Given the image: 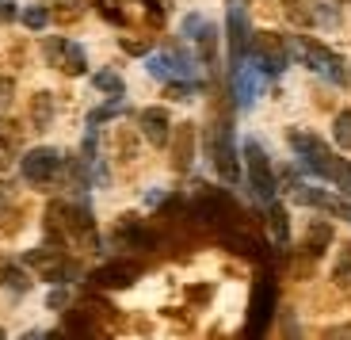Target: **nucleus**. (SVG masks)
Wrapping results in <instances>:
<instances>
[{
    "label": "nucleus",
    "mask_w": 351,
    "mask_h": 340,
    "mask_svg": "<svg viewBox=\"0 0 351 340\" xmlns=\"http://www.w3.org/2000/svg\"><path fill=\"white\" fill-rule=\"evenodd\" d=\"M290 146H294V153H298V157L306 161V168H313L317 176L332 180L336 188H340V192H348V195H351V165L336 157V153H332V149H328L321 138L294 131V134H290Z\"/></svg>",
    "instance_id": "f257e3e1"
},
{
    "label": "nucleus",
    "mask_w": 351,
    "mask_h": 340,
    "mask_svg": "<svg viewBox=\"0 0 351 340\" xmlns=\"http://www.w3.org/2000/svg\"><path fill=\"white\" fill-rule=\"evenodd\" d=\"M206 149H210V161H214L221 180H229V183L237 180V153H233V134H229L226 122H210Z\"/></svg>",
    "instance_id": "f03ea898"
},
{
    "label": "nucleus",
    "mask_w": 351,
    "mask_h": 340,
    "mask_svg": "<svg viewBox=\"0 0 351 340\" xmlns=\"http://www.w3.org/2000/svg\"><path fill=\"white\" fill-rule=\"evenodd\" d=\"M245 161H248V183H252L256 199L271 203L275 199V176H271V165H267V153H263L256 141L245 146Z\"/></svg>",
    "instance_id": "7ed1b4c3"
},
{
    "label": "nucleus",
    "mask_w": 351,
    "mask_h": 340,
    "mask_svg": "<svg viewBox=\"0 0 351 340\" xmlns=\"http://www.w3.org/2000/svg\"><path fill=\"white\" fill-rule=\"evenodd\" d=\"M252 50H256V61L263 65V73H282L287 69V43L271 31H260L252 35Z\"/></svg>",
    "instance_id": "20e7f679"
},
{
    "label": "nucleus",
    "mask_w": 351,
    "mask_h": 340,
    "mask_svg": "<svg viewBox=\"0 0 351 340\" xmlns=\"http://www.w3.org/2000/svg\"><path fill=\"white\" fill-rule=\"evenodd\" d=\"M62 172V153L58 149H31L23 157V176L31 183H50Z\"/></svg>",
    "instance_id": "39448f33"
},
{
    "label": "nucleus",
    "mask_w": 351,
    "mask_h": 340,
    "mask_svg": "<svg viewBox=\"0 0 351 340\" xmlns=\"http://www.w3.org/2000/svg\"><path fill=\"white\" fill-rule=\"evenodd\" d=\"M46 58H50L53 69L69 73V77H80V73L88 69V65H84V50H80L77 43H65V38H50V43H46Z\"/></svg>",
    "instance_id": "423d86ee"
},
{
    "label": "nucleus",
    "mask_w": 351,
    "mask_h": 340,
    "mask_svg": "<svg viewBox=\"0 0 351 340\" xmlns=\"http://www.w3.org/2000/svg\"><path fill=\"white\" fill-rule=\"evenodd\" d=\"M271 314H275V283H271V280H260L256 298H252V321H248V337H260V332L267 329V321H271Z\"/></svg>",
    "instance_id": "0eeeda50"
},
{
    "label": "nucleus",
    "mask_w": 351,
    "mask_h": 340,
    "mask_svg": "<svg viewBox=\"0 0 351 340\" xmlns=\"http://www.w3.org/2000/svg\"><path fill=\"white\" fill-rule=\"evenodd\" d=\"M302 58H306L317 73H325L328 80H336V84L343 80V61L336 58L332 50H325L321 43H302Z\"/></svg>",
    "instance_id": "6e6552de"
},
{
    "label": "nucleus",
    "mask_w": 351,
    "mask_h": 340,
    "mask_svg": "<svg viewBox=\"0 0 351 340\" xmlns=\"http://www.w3.org/2000/svg\"><path fill=\"white\" fill-rule=\"evenodd\" d=\"M248 19H245V12L241 8H233L229 12V54H233V65H241V58H245V50H248Z\"/></svg>",
    "instance_id": "1a4fd4ad"
},
{
    "label": "nucleus",
    "mask_w": 351,
    "mask_h": 340,
    "mask_svg": "<svg viewBox=\"0 0 351 340\" xmlns=\"http://www.w3.org/2000/svg\"><path fill=\"white\" fill-rule=\"evenodd\" d=\"M138 122H141V134H145L149 146H165L168 141V115L160 111V107H145Z\"/></svg>",
    "instance_id": "9d476101"
},
{
    "label": "nucleus",
    "mask_w": 351,
    "mask_h": 340,
    "mask_svg": "<svg viewBox=\"0 0 351 340\" xmlns=\"http://www.w3.org/2000/svg\"><path fill=\"white\" fill-rule=\"evenodd\" d=\"M134 275H138V264L114 260V264H107V268H99L96 275H92V283H99V287H126V283H134Z\"/></svg>",
    "instance_id": "9b49d317"
},
{
    "label": "nucleus",
    "mask_w": 351,
    "mask_h": 340,
    "mask_svg": "<svg viewBox=\"0 0 351 340\" xmlns=\"http://www.w3.org/2000/svg\"><path fill=\"white\" fill-rule=\"evenodd\" d=\"M184 35H191L195 43H199L202 58L214 61V38H218V35H214V27L206 23V19H202V16H187L184 19Z\"/></svg>",
    "instance_id": "f8f14e48"
},
{
    "label": "nucleus",
    "mask_w": 351,
    "mask_h": 340,
    "mask_svg": "<svg viewBox=\"0 0 351 340\" xmlns=\"http://www.w3.org/2000/svg\"><path fill=\"white\" fill-rule=\"evenodd\" d=\"M298 203H309V207H325V210H332V214H340V218H348V222H351V203L332 199V195H325V192H313V188H298Z\"/></svg>",
    "instance_id": "ddd939ff"
},
{
    "label": "nucleus",
    "mask_w": 351,
    "mask_h": 340,
    "mask_svg": "<svg viewBox=\"0 0 351 340\" xmlns=\"http://www.w3.org/2000/svg\"><path fill=\"white\" fill-rule=\"evenodd\" d=\"M27 264H31V268H38L43 275H50V280H62V271H65L62 253H46V249H38V253H27Z\"/></svg>",
    "instance_id": "4468645a"
},
{
    "label": "nucleus",
    "mask_w": 351,
    "mask_h": 340,
    "mask_svg": "<svg viewBox=\"0 0 351 340\" xmlns=\"http://www.w3.org/2000/svg\"><path fill=\"white\" fill-rule=\"evenodd\" d=\"M191 153H195V126H184V131L176 134L172 165H176V168H187V165H191Z\"/></svg>",
    "instance_id": "2eb2a0df"
},
{
    "label": "nucleus",
    "mask_w": 351,
    "mask_h": 340,
    "mask_svg": "<svg viewBox=\"0 0 351 340\" xmlns=\"http://www.w3.org/2000/svg\"><path fill=\"white\" fill-rule=\"evenodd\" d=\"M50 119H53V96L50 92H38V96L31 100V122H35L38 131H46Z\"/></svg>",
    "instance_id": "dca6fc26"
},
{
    "label": "nucleus",
    "mask_w": 351,
    "mask_h": 340,
    "mask_svg": "<svg viewBox=\"0 0 351 340\" xmlns=\"http://www.w3.org/2000/svg\"><path fill=\"white\" fill-rule=\"evenodd\" d=\"M328 241H332V226H328V222H313V226H309V237H306V253L317 256Z\"/></svg>",
    "instance_id": "f3484780"
},
{
    "label": "nucleus",
    "mask_w": 351,
    "mask_h": 340,
    "mask_svg": "<svg viewBox=\"0 0 351 340\" xmlns=\"http://www.w3.org/2000/svg\"><path fill=\"white\" fill-rule=\"evenodd\" d=\"M19 146V131H16V122H4L0 126V172L8 168V157H12V149Z\"/></svg>",
    "instance_id": "a211bd4d"
},
{
    "label": "nucleus",
    "mask_w": 351,
    "mask_h": 340,
    "mask_svg": "<svg viewBox=\"0 0 351 340\" xmlns=\"http://www.w3.org/2000/svg\"><path fill=\"white\" fill-rule=\"evenodd\" d=\"M0 283H4V287H12V291H27V287H31L23 271H19V268H12V264L4 260V256H0Z\"/></svg>",
    "instance_id": "6ab92c4d"
},
{
    "label": "nucleus",
    "mask_w": 351,
    "mask_h": 340,
    "mask_svg": "<svg viewBox=\"0 0 351 340\" xmlns=\"http://www.w3.org/2000/svg\"><path fill=\"white\" fill-rule=\"evenodd\" d=\"M256 92H260V80H256L248 69H237V100L241 104H252Z\"/></svg>",
    "instance_id": "aec40b11"
},
{
    "label": "nucleus",
    "mask_w": 351,
    "mask_h": 340,
    "mask_svg": "<svg viewBox=\"0 0 351 340\" xmlns=\"http://www.w3.org/2000/svg\"><path fill=\"white\" fill-rule=\"evenodd\" d=\"M92 84H96L99 92H107V96H123V77H119V73H111V69L96 73V77H92Z\"/></svg>",
    "instance_id": "412c9836"
},
{
    "label": "nucleus",
    "mask_w": 351,
    "mask_h": 340,
    "mask_svg": "<svg viewBox=\"0 0 351 340\" xmlns=\"http://www.w3.org/2000/svg\"><path fill=\"white\" fill-rule=\"evenodd\" d=\"M332 131H336V146H340V149H351V111H340V115H336Z\"/></svg>",
    "instance_id": "4be33fe9"
},
{
    "label": "nucleus",
    "mask_w": 351,
    "mask_h": 340,
    "mask_svg": "<svg viewBox=\"0 0 351 340\" xmlns=\"http://www.w3.org/2000/svg\"><path fill=\"white\" fill-rule=\"evenodd\" d=\"M271 234H275V241H287V234H290V222H287V210L282 207H271Z\"/></svg>",
    "instance_id": "5701e85b"
},
{
    "label": "nucleus",
    "mask_w": 351,
    "mask_h": 340,
    "mask_svg": "<svg viewBox=\"0 0 351 340\" xmlns=\"http://www.w3.org/2000/svg\"><path fill=\"white\" fill-rule=\"evenodd\" d=\"M46 19H50V12H46V4H31V8L23 12V23L31 27V31H38V27H46Z\"/></svg>",
    "instance_id": "b1692460"
},
{
    "label": "nucleus",
    "mask_w": 351,
    "mask_h": 340,
    "mask_svg": "<svg viewBox=\"0 0 351 340\" xmlns=\"http://www.w3.org/2000/svg\"><path fill=\"white\" fill-rule=\"evenodd\" d=\"M332 275H336V280H348V275H351V241L340 249V260H336Z\"/></svg>",
    "instance_id": "393cba45"
},
{
    "label": "nucleus",
    "mask_w": 351,
    "mask_h": 340,
    "mask_svg": "<svg viewBox=\"0 0 351 340\" xmlns=\"http://www.w3.org/2000/svg\"><path fill=\"white\" fill-rule=\"evenodd\" d=\"M191 92H195V84H168V88H165L168 100H187Z\"/></svg>",
    "instance_id": "a878e982"
},
{
    "label": "nucleus",
    "mask_w": 351,
    "mask_h": 340,
    "mask_svg": "<svg viewBox=\"0 0 351 340\" xmlns=\"http://www.w3.org/2000/svg\"><path fill=\"white\" fill-rule=\"evenodd\" d=\"M8 100H12V80H8V77H0V111L8 107Z\"/></svg>",
    "instance_id": "bb28decb"
},
{
    "label": "nucleus",
    "mask_w": 351,
    "mask_h": 340,
    "mask_svg": "<svg viewBox=\"0 0 351 340\" xmlns=\"http://www.w3.org/2000/svg\"><path fill=\"white\" fill-rule=\"evenodd\" d=\"M12 16H16V4L12 0H0V23H8Z\"/></svg>",
    "instance_id": "cd10ccee"
},
{
    "label": "nucleus",
    "mask_w": 351,
    "mask_h": 340,
    "mask_svg": "<svg viewBox=\"0 0 351 340\" xmlns=\"http://www.w3.org/2000/svg\"><path fill=\"white\" fill-rule=\"evenodd\" d=\"M8 203H12V188H4V183H0V214L8 210Z\"/></svg>",
    "instance_id": "c85d7f7f"
},
{
    "label": "nucleus",
    "mask_w": 351,
    "mask_h": 340,
    "mask_svg": "<svg viewBox=\"0 0 351 340\" xmlns=\"http://www.w3.org/2000/svg\"><path fill=\"white\" fill-rule=\"evenodd\" d=\"M126 50H130V54H145V50H149V46H145V43H134V38H126Z\"/></svg>",
    "instance_id": "c756f323"
},
{
    "label": "nucleus",
    "mask_w": 351,
    "mask_h": 340,
    "mask_svg": "<svg viewBox=\"0 0 351 340\" xmlns=\"http://www.w3.org/2000/svg\"><path fill=\"white\" fill-rule=\"evenodd\" d=\"M328 337H351V325H343V329H332Z\"/></svg>",
    "instance_id": "7c9ffc66"
},
{
    "label": "nucleus",
    "mask_w": 351,
    "mask_h": 340,
    "mask_svg": "<svg viewBox=\"0 0 351 340\" xmlns=\"http://www.w3.org/2000/svg\"><path fill=\"white\" fill-rule=\"evenodd\" d=\"M0 337H4V332H0Z\"/></svg>",
    "instance_id": "2f4dec72"
}]
</instances>
